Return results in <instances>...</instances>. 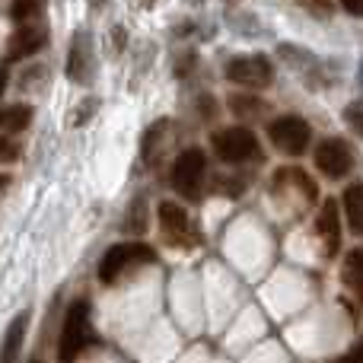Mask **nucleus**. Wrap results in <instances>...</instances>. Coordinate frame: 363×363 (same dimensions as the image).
<instances>
[{
	"label": "nucleus",
	"mask_w": 363,
	"mask_h": 363,
	"mask_svg": "<svg viewBox=\"0 0 363 363\" xmlns=\"http://www.w3.org/2000/svg\"><path fill=\"white\" fill-rule=\"evenodd\" d=\"M341 284L354 294V300L363 303V245L351 249L341 262Z\"/></svg>",
	"instance_id": "obj_13"
},
{
	"label": "nucleus",
	"mask_w": 363,
	"mask_h": 363,
	"mask_svg": "<svg viewBox=\"0 0 363 363\" xmlns=\"http://www.w3.org/2000/svg\"><path fill=\"white\" fill-rule=\"evenodd\" d=\"M157 262V249H150L147 242H118L99 258V281L106 287L118 284L121 277H128L140 264Z\"/></svg>",
	"instance_id": "obj_2"
},
{
	"label": "nucleus",
	"mask_w": 363,
	"mask_h": 363,
	"mask_svg": "<svg viewBox=\"0 0 363 363\" xmlns=\"http://www.w3.org/2000/svg\"><path fill=\"white\" fill-rule=\"evenodd\" d=\"M93 341V315H89V300H74L64 313L61 338H57V363H77L86 345Z\"/></svg>",
	"instance_id": "obj_1"
},
{
	"label": "nucleus",
	"mask_w": 363,
	"mask_h": 363,
	"mask_svg": "<svg viewBox=\"0 0 363 363\" xmlns=\"http://www.w3.org/2000/svg\"><path fill=\"white\" fill-rule=\"evenodd\" d=\"M96 106H99V99H89V102H83V106L77 108V112H80V115H77V118H74V125H83V121H86L89 115L96 112Z\"/></svg>",
	"instance_id": "obj_23"
},
{
	"label": "nucleus",
	"mask_w": 363,
	"mask_h": 363,
	"mask_svg": "<svg viewBox=\"0 0 363 363\" xmlns=\"http://www.w3.org/2000/svg\"><path fill=\"white\" fill-rule=\"evenodd\" d=\"M357 83H360V89H363V57H360V67H357Z\"/></svg>",
	"instance_id": "obj_26"
},
{
	"label": "nucleus",
	"mask_w": 363,
	"mask_h": 363,
	"mask_svg": "<svg viewBox=\"0 0 363 363\" xmlns=\"http://www.w3.org/2000/svg\"><path fill=\"white\" fill-rule=\"evenodd\" d=\"M157 217H160V230H163V239L169 245H176V249H194L198 245V230H194L191 217H188V211L176 201H163V204L157 207Z\"/></svg>",
	"instance_id": "obj_6"
},
{
	"label": "nucleus",
	"mask_w": 363,
	"mask_h": 363,
	"mask_svg": "<svg viewBox=\"0 0 363 363\" xmlns=\"http://www.w3.org/2000/svg\"><path fill=\"white\" fill-rule=\"evenodd\" d=\"M226 80L242 89H264L274 80V64L264 55H239L226 64Z\"/></svg>",
	"instance_id": "obj_7"
},
{
	"label": "nucleus",
	"mask_w": 363,
	"mask_h": 363,
	"mask_svg": "<svg viewBox=\"0 0 363 363\" xmlns=\"http://www.w3.org/2000/svg\"><path fill=\"white\" fill-rule=\"evenodd\" d=\"M140 4H144V6H153V0H140Z\"/></svg>",
	"instance_id": "obj_27"
},
{
	"label": "nucleus",
	"mask_w": 363,
	"mask_h": 363,
	"mask_svg": "<svg viewBox=\"0 0 363 363\" xmlns=\"http://www.w3.org/2000/svg\"><path fill=\"white\" fill-rule=\"evenodd\" d=\"M335 363H363V335H360V338L354 341V345L347 347V351L341 354V357L335 360Z\"/></svg>",
	"instance_id": "obj_21"
},
{
	"label": "nucleus",
	"mask_w": 363,
	"mask_h": 363,
	"mask_svg": "<svg viewBox=\"0 0 363 363\" xmlns=\"http://www.w3.org/2000/svg\"><path fill=\"white\" fill-rule=\"evenodd\" d=\"M230 108L239 115V118H242V115H245V118H255V115L264 112V102H262V99H252V96L242 93V96H233V99H230Z\"/></svg>",
	"instance_id": "obj_17"
},
{
	"label": "nucleus",
	"mask_w": 363,
	"mask_h": 363,
	"mask_svg": "<svg viewBox=\"0 0 363 363\" xmlns=\"http://www.w3.org/2000/svg\"><path fill=\"white\" fill-rule=\"evenodd\" d=\"M35 6H38V0H13V4H10V16L23 23V19H29L32 13H35Z\"/></svg>",
	"instance_id": "obj_20"
},
{
	"label": "nucleus",
	"mask_w": 363,
	"mask_h": 363,
	"mask_svg": "<svg viewBox=\"0 0 363 363\" xmlns=\"http://www.w3.org/2000/svg\"><path fill=\"white\" fill-rule=\"evenodd\" d=\"M341 204H345L347 230H351L354 236H363V182H354V185L345 188Z\"/></svg>",
	"instance_id": "obj_14"
},
{
	"label": "nucleus",
	"mask_w": 363,
	"mask_h": 363,
	"mask_svg": "<svg viewBox=\"0 0 363 363\" xmlns=\"http://www.w3.org/2000/svg\"><path fill=\"white\" fill-rule=\"evenodd\" d=\"M268 138L287 157H303L309 150V140H313V128L300 115H281L268 125Z\"/></svg>",
	"instance_id": "obj_5"
},
{
	"label": "nucleus",
	"mask_w": 363,
	"mask_h": 363,
	"mask_svg": "<svg viewBox=\"0 0 363 363\" xmlns=\"http://www.w3.org/2000/svg\"><path fill=\"white\" fill-rule=\"evenodd\" d=\"M341 10L351 13V16H363V0H338Z\"/></svg>",
	"instance_id": "obj_24"
},
{
	"label": "nucleus",
	"mask_w": 363,
	"mask_h": 363,
	"mask_svg": "<svg viewBox=\"0 0 363 363\" xmlns=\"http://www.w3.org/2000/svg\"><path fill=\"white\" fill-rule=\"evenodd\" d=\"M32 125V106H26V102H16V106L4 108V128L13 134L26 131V128Z\"/></svg>",
	"instance_id": "obj_16"
},
{
	"label": "nucleus",
	"mask_w": 363,
	"mask_h": 363,
	"mask_svg": "<svg viewBox=\"0 0 363 363\" xmlns=\"http://www.w3.org/2000/svg\"><path fill=\"white\" fill-rule=\"evenodd\" d=\"M93 70V38L89 32H74V42L67 51V77L74 83H86Z\"/></svg>",
	"instance_id": "obj_10"
},
{
	"label": "nucleus",
	"mask_w": 363,
	"mask_h": 363,
	"mask_svg": "<svg viewBox=\"0 0 363 363\" xmlns=\"http://www.w3.org/2000/svg\"><path fill=\"white\" fill-rule=\"evenodd\" d=\"M166 134H169V121H166V118L153 121V125L144 131V138H140V160H144V166H153V160H157V153H160V147H163Z\"/></svg>",
	"instance_id": "obj_15"
},
{
	"label": "nucleus",
	"mask_w": 363,
	"mask_h": 363,
	"mask_svg": "<svg viewBox=\"0 0 363 363\" xmlns=\"http://www.w3.org/2000/svg\"><path fill=\"white\" fill-rule=\"evenodd\" d=\"M315 236H319L322 245H325V255H338V249H341V211H338V201L335 198L322 201L319 217H315Z\"/></svg>",
	"instance_id": "obj_9"
},
{
	"label": "nucleus",
	"mask_w": 363,
	"mask_h": 363,
	"mask_svg": "<svg viewBox=\"0 0 363 363\" xmlns=\"http://www.w3.org/2000/svg\"><path fill=\"white\" fill-rule=\"evenodd\" d=\"M211 147L217 153L220 163L226 166H242V163H252V160L262 157V147H258V138L252 128H242V125H233V128H223L211 138Z\"/></svg>",
	"instance_id": "obj_3"
},
{
	"label": "nucleus",
	"mask_w": 363,
	"mask_h": 363,
	"mask_svg": "<svg viewBox=\"0 0 363 363\" xmlns=\"http://www.w3.org/2000/svg\"><path fill=\"white\" fill-rule=\"evenodd\" d=\"M16 144L13 140H6V138H0V163H10V160H16Z\"/></svg>",
	"instance_id": "obj_22"
},
{
	"label": "nucleus",
	"mask_w": 363,
	"mask_h": 363,
	"mask_svg": "<svg viewBox=\"0 0 363 363\" xmlns=\"http://www.w3.org/2000/svg\"><path fill=\"white\" fill-rule=\"evenodd\" d=\"M6 83H10V74H6V67H0V96H4Z\"/></svg>",
	"instance_id": "obj_25"
},
{
	"label": "nucleus",
	"mask_w": 363,
	"mask_h": 363,
	"mask_svg": "<svg viewBox=\"0 0 363 363\" xmlns=\"http://www.w3.org/2000/svg\"><path fill=\"white\" fill-rule=\"evenodd\" d=\"M0 128H4V108H0Z\"/></svg>",
	"instance_id": "obj_28"
},
{
	"label": "nucleus",
	"mask_w": 363,
	"mask_h": 363,
	"mask_svg": "<svg viewBox=\"0 0 363 363\" xmlns=\"http://www.w3.org/2000/svg\"><path fill=\"white\" fill-rule=\"evenodd\" d=\"M29 363H45V360H38V357H35V360H29Z\"/></svg>",
	"instance_id": "obj_29"
},
{
	"label": "nucleus",
	"mask_w": 363,
	"mask_h": 363,
	"mask_svg": "<svg viewBox=\"0 0 363 363\" xmlns=\"http://www.w3.org/2000/svg\"><path fill=\"white\" fill-rule=\"evenodd\" d=\"M345 121H347V128H351L357 138H363V99L351 102V106L345 108Z\"/></svg>",
	"instance_id": "obj_19"
},
{
	"label": "nucleus",
	"mask_w": 363,
	"mask_h": 363,
	"mask_svg": "<svg viewBox=\"0 0 363 363\" xmlns=\"http://www.w3.org/2000/svg\"><path fill=\"white\" fill-rule=\"evenodd\" d=\"M45 45V32L35 26H23V29L13 32L10 45H6V64H19L26 57L38 55V48Z\"/></svg>",
	"instance_id": "obj_11"
},
{
	"label": "nucleus",
	"mask_w": 363,
	"mask_h": 363,
	"mask_svg": "<svg viewBox=\"0 0 363 363\" xmlns=\"http://www.w3.org/2000/svg\"><path fill=\"white\" fill-rule=\"evenodd\" d=\"M204 179H207V157L204 150L198 147H188L176 157L172 163V172H169V182L172 188L188 201H198L201 191H204Z\"/></svg>",
	"instance_id": "obj_4"
},
{
	"label": "nucleus",
	"mask_w": 363,
	"mask_h": 363,
	"mask_svg": "<svg viewBox=\"0 0 363 363\" xmlns=\"http://www.w3.org/2000/svg\"><path fill=\"white\" fill-rule=\"evenodd\" d=\"M29 319H32V313H29V309H23V313H19L16 319L10 322V328H6V335H4V341H0V363H16L19 351H23Z\"/></svg>",
	"instance_id": "obj_12"
},
{
	"label": "nucleus",
	"mask_w": 363,
	"mask_h": 363,
	"mask_svg": "<svg viewBox=\"0 0 363 363\" xmlns=\"http://www.w3.org/2000/svg\"><path fill=\"white\" fill-rule=\"evenodd\" d=\"M0 185H6V179H4V176H0Z\"/></svg>",
	"instance_id": "obj_30"
},
{
	"label": "nucleus",
	"mask_w": 363,
	"mask_h": 363,
	"mask_svg": "<svg viewBox=\"0 0 363 363\" xmlns=\"http://www.w3.org/2000/svg\"><path fill=\"white\" fill-rule=\"evenodd\" d=\"M128 230L138 233V236L147 230V204H144V198H138L131 204V213H128Z\"/></svg>",
	"instance_id": "obj_18"
},
{
	"label": "nucleus",
	"mask_w": 363,
	"mask_h": 363,
	"mask_svg": "<svg viewBox=\"0 0 363 363\" xmlns=\"http://www.w3.org/2000/svg\"><path fill=\"white\" fill-rule=\"evenodd\" d=\"M313 160H315V169H319L325 179H345L347 172L354 169V163H357V157H354L351 144H347L345 138H325V140H319Z\"/></svg>",
	"instance_id": "obj_8"
}]
</instances>
